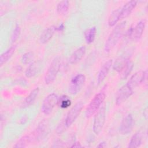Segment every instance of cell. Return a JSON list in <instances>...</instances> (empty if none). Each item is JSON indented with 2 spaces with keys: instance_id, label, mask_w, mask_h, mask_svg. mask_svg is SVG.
Segmentation results:
<instances>
[{
  "instance_id": "6da1fadb",
  "label": "cell",
  "mask_w": 148,
  "mask_h": 148,
  "mask_svg": "<svg viewBox=\"0 0 148 148\" xmlns=\"http://www.w3.org/2000/svg\"><path fill=\"white\" fill-rule=\"evenodd\" d=\"M125 26L126 21H123L114 28L105 43L104 50L105 52L108 53L110 51V50H112V49L117 45L123 35Z\"/></svg>"
},
{
  "instance_id": "7a4b0ae2",
  "label": "cell",
  "mask_w": 148,
  "mask_h": 148,
  "mask_svg": "<svg viewBox=\"0 0 148 148\" xmlns=\"http://www.w3.org/2000/svg\"><path fill=\"white\" fill-rule=\"evenodd\" d=\"M61 64L60 57L57 56L53 60L45 76V82L46 84H50L54 82L60 71Z\"/></svg>"
},
{
  "instance_id": "3957f363",
  "label": "cell",
  "mask_w": 148,
  "mask_h": 148,
  "mask_svg": "<svg viewBox=\"0 0 148 148\" xmlns=\"http://www.w3.org/2000/svg\"><path fill=\"white\" fill-rule=\"evenodd\" d=\"M106 98V94L101 91L97 94L92 99L86 109L85 115L87 118H90L99 110L101 105Z\"/></svg>"
},
{
  "instance_id": "277c9868",
  "label": "cell",
  "mask_w": 148,
  "mask_h": 148,
  "mask_svg": "<svg viewBox=\"0 0 148 148\" xmlns=\"http://www.w3.org/2000/svg\"><path fill=\"white\" fill-rule=\"evenodd\" d=\"M106 120V108L105 106L100 108L96 113L93 121L92 130L96 135H99L102 131Z\"/></svg>"
},
{
  "instance_id": "5b68a950",
  "label": "cell",
  "mask_w": 148,
  "mask_h": 148,
  "mask_svg": "<svg viewBox=\"0 0 148 148\" xmlns=\"http://www.w3.org/2000/svg\"><path fill=\"white\" fill-rule=\"evenodd\" d=\"M86 82V76L83 73H79L75 76L71 80L69 85V92L72 95L77 94Z\"/></svg>"
},
{
  "instance_id": "8992f818",
  "label": "cell",
  "mask_w": 148,
  "mask_h": 148,
  "mask_svg": "<svg viewBox=\"0 0 148 148\" xmlns=\"http://www.w3.org/2000/svg\"><path fill=\"white\" fill-rule=\"evenodd\" d=\"M58 97L55 93H51L49 94L43 100L42 106L41 110L42 113L46 115L50 114L57 104Z\"/></svg>"
},
{
  "instance_id": "52a82bcc",
  "label": "cell",
  "mask_w": 148,
  "mask_h": 148,
  "mask_svg": "<svg viewBox=\"0 0 148 148\" xmlns=\"http://www.w3.org/2000/svg\"><path fill=\"white\" fill-rule=\"evenodd\" d=\"M84 104L82 102L79 101L77 102L69 111L68 113L66 119L65 120V123L66 127H70L72 123L76 120L79 115L80 114Z\"/></svg>"
},
{
  "instance_id": "ba28073f",
  "label": "cell",
  "mask_w": 148,
  "mask_h": 148,
  "mask_svg": "<svg viewBox=\"0 0 148 148\" xmlns=\"http://www.w3.org/2000/svg\"><path fill=\"white\" fill-rule=\"evenodd\" d=\"M147 71H139L135 73L130 78L127 83V84L131 88H134L147 79Z\"/></svg>"
},
{
  "instance_id": "9c48e42d",
  "label": "cell",
  "mask_w": 148,
  "mask_h": 148,
  "mask_svg": "<svg viewBox=\"0 0 148 148\" xmlns=\"http://www.w3.org/2000/svg\"><path fill=\"white\" fill-rule=\"evenodd\" d=\"M134 126V119L131 114H128L123 119L120 125L119 132L121 135H127L132 131Z\"/></svg>"
},
{
  "instance_id": "30bf717a",
  "label": "cell",
  "mask_w": 148,
  "mask_h": 148,
  "mask_svg": "<svg viewBox=\"0 0 148 148\" xmlns=\"http://www.w3.org/2000/svg\"><path fill=\"white\" fill-rule=\"evenodd\" d=\"M133 94V89L129 87L127 84L123 86L117 91L116 103L117 105H120L125 101H126L129 97H130Z\"/></svg>"
},
{
  "instance_id": "8fae6325",
  "label": "cell",
  "mask_w": 148,
  "mask_h": 148,
  "mask_svg": "<svg viewBox=\"0 0 148 148\" xmlns=\"http://www.w3.org/2000/svg\"><path fill=\"white\" fill-rule=\"evenodd\" d=\"M130 55L131 54L130 51L129 52L124 53L120 57L117 58L113 65H112L113 69L118 72H120L127 62L130 61Z\"/></svg>"
},
{
  "instance_id": "7c38bea8",
  "label": "cell",
  "mask_w": 148,
  "mask_h": 148,
  "mask_svg": "<svg viewBox=\"0 0 148 148\" xmlns=\"http://www.w3.org/2000/svg\"><path fill=\"white\" fill-rule=\"evenodd\" d=\"M113 65V60L112 59L109 60L105 62L101 67L99 71L97 76V82L98 84H101L106 77L107 76L108 73L110 71V69Z\"/></svg>"
},
{
  "instance_id": "4fadbf2b",
  "label": "cell",
  "mask_w": 148,
  "mask_h": 148,
  "mask_svg": "<svg viewBox=\"0 0 148 148\" xmlns=\"http://www.w3.org/2000/svg\"><path fill=\"white\" fill-rule=\"evenodd\" d=\"M86 49L84 46L77 48L71 55L69 59V62L71 64H76L80 62V61L84 57L86 53Z\"/></svg>"
},
{
  "instance_id": "5bb4252c",
  "label": "cell",
  "mask_w": 148,
  "mask_h": 148,
  "mask_svg": "<svg viewBox=\"0 0 148 148\" xmlns=\"http://www.w3.org/2000/svg\"><path fill=\"white\" fill-rule=\"evenodd\" d=\"M146 21L145 20H142L139 21L134 27H132V37L131 39L138 40L142 36L145 27Z\"/></svg>"
},
{
  "instance_id": "9a60e30c",
  "label": "cell",
  "mask_w": 148,
  "mask_h": 148,
  "mask_svg": "<svg viewBox=\"0 0 148 148\" xmlns=\"http://www.w3.org/2000/svg\"><path fill=\"white\" fill-rule=\"evenodd\" d=\"M137 4L136 1H130L125 3L120 9V19L124 18L128 16L135 9Z\"/></svg>"
},
{
  "instance_id": "2e32d148",
  "label": "cell",
  "mask_w": 148,
  "mask_h": 148,
  "mask_svg": "<svg viewBox=\"0 0 148 148\" xmlns=\"http://www.w3.org/2000/svg\"><path fill=\"white\" fill-rule=\"evenodd\" d=\"M55 31H56V26H51L46 28L40 34L39 37V41L42 44H45L47 43L53 37Z\"/></svg>"
},
{
  "instance_id": "e0dca14e",
  "label": "cell",
  "mask_w": 148,
  "mask_h": 148,
  "mask_svg": "<svg viewBox=\"0 0 148 148\" xmlns=\"http://www.w3.org/2000/svg\"><path fill=\"white\" fill-rule=\"evenodd\" d=\"M40 63L39 61L32 62L27 68L25 72V75L27 77H32L34 76L38 72L40 67Z\"/></svg>"
},
{
  "instance_id": "ac0fdd59",
  "label": "cell",
  "mask_w": 148,
  "mask_h": 148,
  "mask_svg": "<svg viewBox=\"0 0 148 148\" xmlns=\"http://www.w3.org/2000/svg\"><path fill=\"white\" fill-rule=\"evenodd\" d=\"M39 92V87H36V88H34V90H32L31 91V92L29 93V94L25 99L24 103H23V106L28 107V106L31 105L34 102L35 99H36V98L38 95Z\"/></svg>"
},
{
  "instance_id": "d6986e66",
  "label": "cell",
  "mask_w": 148,
  "mask_h": 148,
  "mask_svg": "<svg viewBox=\"0 0 148 148\" xmlns=\"http://www.w3.org/2000/svg\"><path fill=\"white\" fill-rule=\"evenodd\" d=\"M142 134L140 132H137L131 138L128 147L129 148H136L139 147L142 144Z\"/></svg>"
},
{
  "instance_id": "ffe728a7",
  "label": "cell",
  "mask_w": 148,
  "mask_h": 148,
  "mask_svg": "<svg viewBox=\"0 0 148 148\" xmlns=\"http://www.w3.org/2000/svg\"><path fill=\"white\" fill-rule=\"evenodd\" d=\"M47 131V124L45 120L41 121L36 130V138L37 140L42 139L45 135Z\"/></svg>"
},
{
  "instance_id": "44dd1931",
  "label": "cell",
  "mask_w": 148,
  "mask_h": 148,
  "mask_svg": "<svg viewBox=\"0 0 148 148\" xmlns=\"http://www.w3.org/2000/svg\"><path fill=\"white\" fill-rule=\"evenodd\" d=\"M120 9L121 8H117L110 13L108 18V24L110 27H113L120 20Z\"/></svg>"
},
{
  "instance_id": "7402d4cb",
  "label": "cell",
  "mask_w": 148,
  "mask_h": 148,
  "mask_svg": "<svg viewBox=\"0 0 148 148\" xmlns=\"http://www.w3.org/2000/svg\"><path fill=\"white\" fill-rule=\"evenodd\" d=\"M16 48V45L12 46L1 55V57H0L1 65H2L3 64L6 62L10 58V57L12 56V55L14 53Z\"/></svg>"
},
{
  "instance_id": "603a6c76",
  "label": "cell",
  "mask_w": 148,
  "mask_h": 148,
  "mask_svg": "<svg viewBox=\"0 0 148 148\" xmlns=\"http://www.w3.org/2000/svg\"><path fill=\"white\" fill-rule=\"evenodd\" d=\"M97 33V29L95 27H92L87 29L84 32V37L87 44L92 43L95 39Z\"/></svg>"
},
{
  "instance_id": "cb8c5ba5",
  "label": "cell",
  "mask_w": 148,
  "mask_h": 148,
  "mask_svg": "<svg viewBox=\"0 0 148 148\" xmlns=\"http://www.w3.org/2000/svg\"><path fill=\"white\" fill-rule=\"evenodd\" d=\"M69 7V2L68 1H61L57 6V11L59 14H65L68 10Z\"/></svg>"
},
{
  "instance_id": "d4e9b609",
  "label": "cell",
  "mask_w": 148,
  "mask_h": 148,
  "mask_svg": "<svg viewBox=\"0 0 148 148\" xmlns=\"http://www.w3.org/2000/svg\"><path fill=\"white\" fill-rule=\"evenodd\" d=\"M57 104L61 108L65 109L71 105V101L67 95H62L58 98Z\"/></svg>"
},
{
  "instance_id": "484cf974",
  "label": "cell",
  "mask_w": 148,
  "mask_h": 148,
  "mask_svg": "<svg viewBox=\"0 0 148 148\" xmlns=\"http://www.w3.org/2000/svg\"><path fill=\"white\" fill-rule=\"evenodd\" d=\"M134 66L133 63L129 61L127 62V63L125 64L122 71L120 72H121V77L122 79H125L126 77H128V76L130 75L131 72Z\"/></svg>"
},
{
  "instance_id": "4316f807",
  "label": "cell",
  "mask_w": 148,
  "mask_h": 148,
  "mask_svg": "<svg viewBox=\"0 0 148 148\" xmlns=\"http://www.w3.org/2000/svg\"><path fill=\"white\" fill-rule=\"evenodd\" d=\"M34 59V54L31 51L27 52L21 57V62L24 64H29Z\"/></svg>"
},
{
  "instance_id": "83f0119b",
  "label": "cell",
  "mask_w": 148,
  "mask_h": 148,
  "mask_svg": "<svg viewBox=\"0 0 148 148\" xmlns=\"http://www.w3.org/2000/svg\"><path fill=\"white\" fill-rule=\"evenodd\" d=\"M20 32H21V28H20V26L18 24H17L12 33L11 42L12 43L15 42L18 39V38H19L20 34Z\"/></svg>"
},
{
  "instance_id": "f1b7e54d",
  "label": "cell",
  "mask_w": 148,
  "mask_h": 148,
  "mask_svg": "<svg viewBox=\"0 0 148 148\" xmlns=\"http://www.w3.org/2000/svg\"><path fill=\"white\" fill-rule=\"evenodd\" d=\"M29 142V138L28 136H25L20 139L18 142L14 146V147H24L27 146V145Z\"/></svg>"
},
{
  "instance_id": "f546056e",
  "label": "cell",
  "mask_w": 148,
  "mask_h": 148,
  "mask_svg": "<svg viewBox=\"0 0 148 148\" xmlns=\"http://www.w3.org/2000/svg\"><path fill=\"white\" fill-rule=\"evenodd\" d=\"M65 127H66V126L65 123L64 122V123L63 124H60V125H59L57 127V132L61 133L64 130Z\"/></svg>"
},
{
  "instance_id": "4dcf8cb0",
  "label": "cell",
  "mask_w": 148,
  "mask_h": 148,
  "mask_svg": "<svg viewBox=\"0 0 148 148\" xmlns=\"http://www.w3.org/2000/svg\"><path fill=\"white\" fill-rule=\"evenodd\" d=\"M82 146L80 145L79 142H75L73 143V145H72L71 147H81Z\"/></svg>"
},
{
  "instance_id": "1f68e13d",
  "label": "cell",
  "mask_w": 148,
  "mask_h": 148,
  "mask_svg": "<svg viewBox=\"0 0 148 148\" xmlns=\"http://www.w3.org/2000/svg\"><path fill=\"white\" fill-rule=\"evenodd\" d=\"M106 143L105 142H101L98 146L97 147H106Z\"/></svg>"
}]
</instances>
